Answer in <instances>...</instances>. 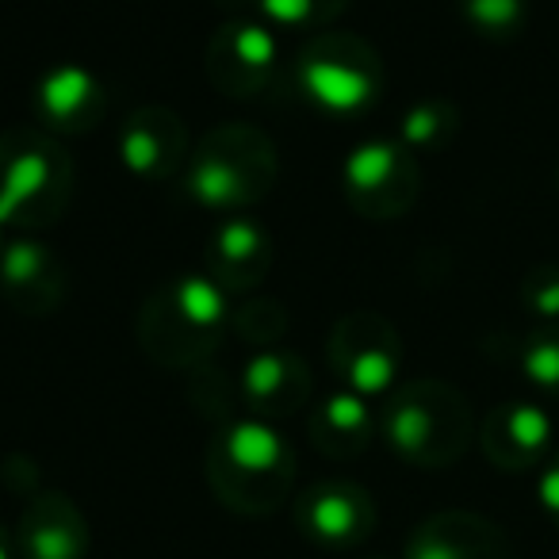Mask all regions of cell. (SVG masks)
I'll return each instance as SVG.
<instances>
[{
  "label": "cell",
  "mask_w": 559,
  "mask_h": 559,
  "mask_svg": "<svg viewBox=\"0 0 559 559\" xmlns=\"http://www.w3.org/2000/svg\"><path fill=\"white\" fill-rule=\"evenodd\" d=\"M307 437H311V444L322 456L357 460L376 437V418H372V411H368V399L353 395V391H345V388L326 395L311 411Z\"/></svg>",
  "instance_id": "d6986e66"
},
{
  "label": "cell",
  "mask_w": 559,
  "mask_h": 559,
  "mask_svg": "<svg viewBox=\"0 0 559 559\" xmlns=\"http://www.w3.org/2000/svg\"><path fill=\"white\" fill-rule=\"evenodd\" d=\"M536 502H540L544 518L559 528V449L551 452L540 464V472H536Z\"/></svg>",
  "instance_id": "484cf974"
},
{
  "label": "cell",
  "mask_w": 559,
  "mask_h": 559,
  "mask_svg": "<svg viewBox=\"0 0 559 559\" xmlns=\"http://www.w3.org/2000/svg\"><path fill=\"white\" fill-rule=\"evenodd\" d=\"M226 322V292L207 272H188L142 304L139 342L162 368H200L223 342Z\"/></svg>",
  "instance_id": "7a4b0ae2"
},
{
  "label": "cell",
  "mask_w": 559,
  "mask_h": 559,
  "mask_svg": "<svg viewBox=\"0 0 559 559\" xmlns=\"http://www.w3.org/2000/svg\"><path fill=\"white\" fill-rule=\"evenodd\" d=\"M521 304L540 322H559V264H536L521 280Z\"/></svg>",
  "instance_id": "d4e9b609"
},
{
  "label": "cell",
  "mask_w": 559,
  "mask_h": 559,
  "mask_svg": "<svg viewBox=\"0 0 559 559\" xmlns=\"http://www.w3.org/2000/svg\"><path fill=\"white\" fill-rule=\"evenodd\" d=\"M207 487L238 518H269L296 487V452L269 421L230 418L207 444Z\"/></svg>",
  "instance_id": "6da1fadb"
},
{
  "label": "cell",
  "mask_w": 559,
  "mask_h": 559,
  "mask_svg": "<svg viewBox=\"0 0 559 559\" xmlns=\"http://www.w3.org/2000/svg\"><path fill=\"white\" fill-rule=\"evenodd\" d=\"M234 330L238 337H246L249 345H269L288 330V311L276 299H249L241 304V311L234 314Z\"/></svg>",
  "instance_id": "cb8c5ba5"
},
{
  "label": "cell",
  "mask_w": 559,
  "mask_h": 559,
  "mask_svg": "<svg viewBox=\"0 0 559 559\" xmlns=\"http://www.w3.org/2000/svg\"><path fill=\"white\" fill-rule=\"evenodd\" d=\"M460 131V111L449 100H421L399 123V142L411 154L418 150H444Z\"/></svg>",
  "instance_id": "44dd1931"
},
{
  "label": "cell",
  "mask_w": 559,
  "mask_h": 559,
  "mask_svg": "<svg viewBox=\"0 0 559 559\" xmlns=\"http://www.w3.org/2000/svg\"><path fill=\"white\" fill-rule=\"evenodd\" d=\"M257 9L269 24L284 32H330L337 16L349 9V0H257Z\"/></svg>",
  "instance_id": "603a6c76"
},
{
  "label": "cell",
  "mask_w": 559,
  "mask_h": 559,
  "mask_svg": "<svg viewBox=\"0 0 559 559\" xmlns=\"http://www.w3.org/2000/svg\"><path fill=\"white\" fill-rule=\"evenodd\" d=\"M376 559H388V556H376Z\"/></svg>",
  "instance_id": "f546056e"
},
{
  "label": "cell",
  "mask_w": 559,
  "mask_h": 559,
  "mask_svg": "<svg viewBox=\"0 0 559 559\" xmlns=\"http://www.w3.org/2000/svg\"><path fill=\"white\" fill-rule=\"evenodd\" d=\"M280 47L261 20H226L207 43V78L234 100H257L276 81Z\"/></svg>",
  "instance_id": "9c48e42d"
},
{
  "label": "cell",
  "mask_w": 559,
  "mask_h": 559,
  "mask_svg": "<svg viewBox=\"0 0 559 559\" xmlns=\"http://www.w3.org/2000/svg\"><path fill=\"white\" fill-rule=\"evenodd\" d=\"M238 399L253 418H292L311 399V368L296 353L264 349L238 372Z\"/></svg>",
  "instance_id": "2e32d148"
},
{
  "label": "cell",
  "mask_w": 559,
  "mask_h": 559,
  "mask_svg": "<svg viewBox=\"0 0 559 559\" xmlns=\"http://www.w3.org/2000/svg\"><path fill=\"white\" fill-rule=\"evenodd\" d=\"M0 559H16V536L0 525Z\"/></svg>",
  "instance_id": "4316f807"
},
{
  "label": "cell",
  "mask_w": 559,
  "mask_h": 559,
  "mask_svg": "<svg viewBox=\"0 0 559 559\" xmlns=\"http://www.w3.org/2000/svg\"><path fill=\"white\" fill-rule=\"evenodd\" d=\"M380 433L414 467H449L472 449L475 418L464 391L444 380H414L388 395Z\"/></svg>",
  "instance_id": "3957f363"
},
{
  "label": "cell",
  "mask_w": 559,
  "mask_h": 559,
  "mask_svg": "<svg viewBox=\"0 0 559 559\" xmlns=\"http://www.w3.org/2000/svg\"><path fill=\"white\" fill-rule=\"evenodd\" d=\"M460 20L472 27L479 39L510 43L525 32L533 16V0H456Z\"/></svg>",
  "instance_id": "ffe728a7"
},
{
  "label": "cell",
  "mask_w": 559,
  "mask_h": 559,
  "mask_svg": "<svg viewBox=\"0 0 559 559\" xmlns=\"http://www.w3.org/2000/svg\"><path fill=\"white\" fill-rule=\"evenodd\" d=\"M296 528L319 548H357L376 533V502L360 483L322 479L296 498Z\"/></svg>",
  "instance_id": "30bf717a"
},
{
  "label": "cell",
  "mask_w": 559,
  "mask_h": 559,
  "mask_svg": "<svg viewBox=\"0 0 559 559\" xmlns=\"http://www.w3.org/2000/svg\"><path fill=\"white\" fill-rule=\"evenodd\" d=\"M403 559H518L502 525L472 510H441L406 536Z\"/></svg>",
  "instance_id": "9a60e30c"
},
{
  "label": "cell",
  "mask_w": 559,
  "mask_h": 559,
  "mask_svg": "<svg viewBox=\"0 0 559 559\" xmlns=\"http://www.w3.org/2000/svg\"><path fill=\"white\" fill-rule=\"evenodd\" d=\"M345 200L365 218H399L418 203V157L403 142H365L349 154L342 173Z\"/></svg>",
  "instance_id": "ba28073f"
},
{
  "label": "cell",
  "mask_w": 559,
  "mask_h": 559,
  "mask_svg": "<svg viewBox=\"0 0 559 559\" xmlns=\"http://www.w3.org/2000/svg\"><path fill=\"white\" fill-rule=\"evenodd\" d=\"M518 372L536 395L559 399V322H544L521 342Z\"/></svg>",
  "instance_id": "7402d4cb"
},
{
  "label": "cell",
  "mask_w": 559,
  "mask_h": 559,
  "mask_svg": "<svg viewBox=\"0 0 559 559\" xmlns=\"http://www.w3.org/2000/svg\"><path fill=\"white\" fill-rule=\"evenodd\" d=\"M73 162L55 134L12 127L0 134V223L9 230H47L70 211Z\"/></svg>",
  "instance_id": "5b68a950"
},
{
  "label": "cell",
  "mask_w": 559,
  "mask_h": 559,
  "mask_svg": "<svg viewBox=\"0 0 559 559\" xmlns=\"http://www.w3.org/2000/svg\"><path fill=\"white\" fill-rule=\"evenodd\" d=\"M12 536L20 559H85L93 548L88 518L62 490H39L27 498Z\"/></svg>",
  "instance_id": "5bb4252c"
},
{
  "label": "cell",
  "mask_w": 559,
  "mask_h": 559,
  "mask_svg": "<svg viewBox=\"0 0 559 559\" xmlns=\"http://www.w3.org/2000/svg\"><path fill=\"white\" fill-rule=\"evenodd\" d=\"M0 292H4L12 311L43 319V314H55L66 304L70 276H66V264L55 249L24 234V238H9V246H4Z\"/></svg>",
  "instance_id": "4fadbf2b"
},
{
  "label": "cell",
  "mask_w": 559,
  "mask_h": 559,
  "mask_svg": "<svg viewBox=\"0 0 559 559\" xmlns=\"http://www.w3.org/2000/svg\"><path fill=\"white\" fill-rule=\"evenodd\" d=\"M119 157H123L127 173L139 180H150V185L173 180L177 173H185L188 157H192L188 127L180 123L177 111L162 108V104L139 108L119 127Z\"/></svg>",
  "instance_id": "7c38bea8"
},
{
  "label": "cell",
  "mask_w": 559,
  "mask_h": 559,
  "mask_svg": "<svg viewBox=\"0 0 559 559\" xmlns=\"http://www.w3.org/2000/svg\"><path fill=\"white\" fill-rule=\"evenodd\" d=\"M296 88L319 116L360 119L383 96V58L349 32H319L296 58Z\"/></svg>",
  "instance_id": "8992f818"
},
{
  "label": "cell",
  "mask_w": 559,
  "mask_h": 559,
  "mask_svg": "<svg viewBox=\"0 0 559 559\" xmlns=\"http://www.w3.org/2000/svg\"><path fill=\"white\" fill-rule=\"evenodd\" d=\"M479 449L498 472H540L544 460L556 452L551 414L533 399L498 403L479 426Z\"/></svg>",
  "instance_id": "8fae6325"
},
{
  "label": "cell",
  "mask_w": 559,
  "mask_h": 559,
  "mask_svg": "<svg viewBox=\"0 0 559 559\" xmlns=\"http://www.w3.org/2000/svg\"><path fill=\"white\" fill-rule=\"evenodd\" d=\"M272 269V238L257 218L249 215H226V223L215 230L207 246V276L218 288L249 292L257 288Z\"/></svg>",
  "instance_id": "ac0fdd59"
},
{
  "label": "cell",
  "mask_w": 559,
  "mask_h": 559,
  "mask_svg": "<svg viewBox=\"0 0 559 559\" xmlns=\"http://www.w3.org/2000/svg\"><path fill=\"white\" fill-rule=\"evenodd\" d=\"M556 185H559V169H556Z\"/></svg>",
  "instance_id": "f1b7e54d"
},
{
  "label": "cell",
  "mask_w": 559,
  "mask_h": 559,
  "mask_svg": "<svg viewBox=\"0 0 559 559\" xmlns=\"http://www.w3.org/2000/svg\"><path fill=\"white\" fill-rule=\"evenodd\" d=\"M108 111V93L96 73L81 66H55L35 88V116L47 134H85Z\"/></svg>",
  "instance_id": "e0dca14e"
},
{
  "label": "cell",
  "mask_w": 559,
  "mask_h": 559,
  "mask_svg": "<svg viewBox=\"0 0 559 559\" xmlns=\"http://www.w3.org/2000/svg\"><path fill=\"white\" fill-rule=\"evenodd\" d=\"M4 246H9V226L0 223V257H4Z\"/></svg>",
  "instance_id": "83f0119b"
},
{
  "label": "cell",
  "mask_w": 559,
  "mask_h": 559,
  "mask_svg": "<svg viewBox=\"0 0 559 559\" xmlns=\"http://www.w3.org/2000/svg\"><path fill=\"white\" fill-rule=\"evenodd\" d=\"M276 185V146L249 123H223L192 150L185 165V192L203 211L241 215Z\"/></svg>",
  "instance_id": "277c9868"
},
{
  "label": "cell",
  "mask_w": 559,
  "mask_h": 559,
  "mask_svg": "<svg viewBox=\"0 0 559 559\" xmlns=\"http://www.w3.org/2000/svg\"><path fill=\"white\" fill-rule=\"evenodd\" d=\"M326 357L345 391L360 399H376L395 391L403 342H399L395 322H388L383 314L349 311L330 330Z\"/></svg>",
  "instance_id": "52a82bcc"
}]
</instances>
